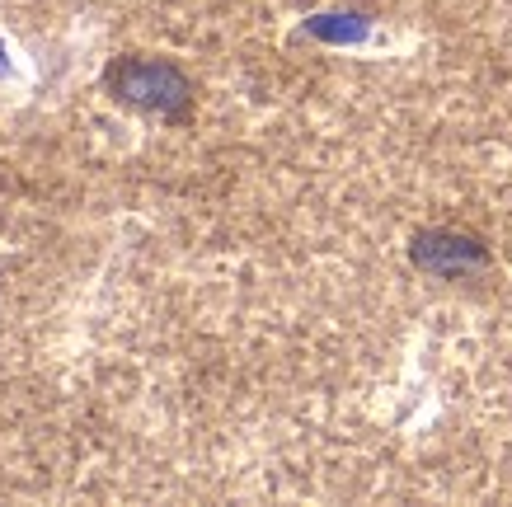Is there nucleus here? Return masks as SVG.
<instances>
[{
	"mask_svg": "<svg viewBox=\"0 0 512 507\" xmlns=\"http://www.w3.org/2000/svg\"><path fill=\"white\" fill-rule=\"evenodd\" d=\"M109 94L127 108L156 113V118H184L193 85L174 62H151V57H123L109 66Z\"/></svg>",
	"mask_w": 512,
	"mask_h": 507,
	"instance_id": "f257e3e1",
	"label": "nucleus"
},
{
	"mask_svg": "<svg viewBox=\"0 0 512 507\" xmlns=\"http://www.w3.org/2000/svg\"><path fill=\"white\" fill-rule=\"evenodd\" d=\"M409 259H414V268H423L433 277H466V273H480L489 263V249L475 235H461V231H423L414 235Z\"/></svg>",
	"mask_w": 512,
	"mask_h": 507,
	"instance_id": "f03ea898",
	"label": "nucleus"
},
{
	"mask_svg": "<svg viewBox=\"0 0 512 507\" xmlns=\"http://www.w3.org/2000/svg\"><path fill=\"white\" fill-rule=\"evenodd\" d=\"M306 33L320 38V43L348 47V43H362V38L372 33V19L367 15H315V19H306Z\"/></svg>",
	"mask_w": 512,
	"mask_h": 507,
	"instance_id": "7ed1b4c3",
	"label": "nucleus"
}]
</instances>
